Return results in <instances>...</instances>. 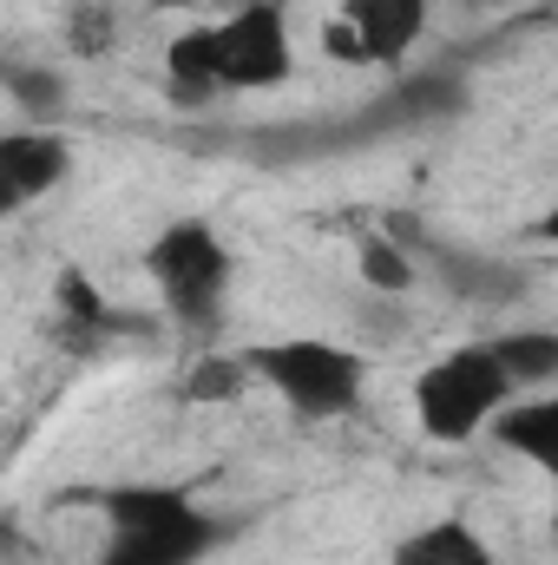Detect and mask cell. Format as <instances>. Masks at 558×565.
Here are the masks:
<instances>
[{
  "label": "cell",
  "instance_id": "1",
  "mask_svg": "<svg viewBox=\"0 0 558 565\" xmlns=\"http://www.w3.org/2000/svg\"><path fill=\"white\" fill-rule=\"evenodd\" d=\"M244 375L270 388L289 415L302 422H342L368 395V355L329 335H277V342H244Z\"/></svg>",
  "mask_w": 558,
  "mask_h": 565
},
{
  "label": "cell",
  "instance_id": "2",
  "mask_svg": "<svg viewBox=\"0 0 558 565\" xmlns=\"http://www.w3.org/2000/svg\"><path fill=\"white\" fill-rule=\"evenodd\" d=\"M144 282L158 289L164 316L191 335H211L224 322V302H230V277H237V257L224 244V231L211 217H171L151 244L139 250Z\"/></svg>",
  "mask_w": 558,
  "mask_h": 565
},
{
  "label": "cell",
  "instance_id": "3",
  "mask_svg": "<svg viewBox=\"0 0 558 565\" xmlns=\"http://www.w3.org/2000/svg\"><path fill=\"white\" fill-rule=\"evenodd\" d=\"M513 375L500 369L493 342H466V349H447L440 362H427L415 375V422L427 440H473L486 434V422L513 402Z\"/></svg>",
  "mask_w": 558,
  "mask_h": 565
},
{
  "label": "cell",
  "instance_id": "4",
  "mask_svg": "<svg viewBox=\"0 0 558 565\" xmlns=\"http://www.w3.org/2000/svg\"><path fill=\"white\" fill-rule=\"evenodd\" d=\"M106 553L99 565H197L211 553L217 526L204 507H191L171 487H126L106 500Z\"/></svg>",
  "mask_w": 558,
  "mask_h": 565
},
{
  "label": "cell",
  "instance_id": "5",
  "mask_svg": "<svg viewBox=\"0 0 558 565\" xmlns=\"http://www.w3.org/2000/svg\"><path fill=\"white\" fill-rule=\"evenodd\" d=\"M211 26V66L224 93H277L296 73V40L282 0H237L230 13L204 20Z\"/></svg>",
  "mask_w": 558,
  "mask_h": 565
},
{
  "label": "cell",
  "instance_id": "6",
  "mask_svg": "<svg viewBox=\"0 0 558 565\" xmlns=\"http://www.w3.org/2000/svg\"><path fill=\"white\" fill-rule=\"evenodd\" d=\"M427 40V0H342L322 20V53L342 66H401Z\"/></svg>",
  "mask_w": 558,
  "mask_h": 565
},
{
  "label": "cell",
  "instance_id": "7",
  "mask_svg": "<svg viewBox=\"0 0 558 565\" xmlns=\"http://www.w3.org/2000/svg\"><path fill=\"white\" fill-rule=\"evenodd\" d=\"M73 178V145L46 126H13L0 132V217L53 198Z\"/></svg>",
  "mask_w": 558,
  "mask_h": 565
},
{
  "label": "cell",
  "instance_id": "8",
  "mask_svg": "<svg viewBox=\"0 0 558 565\" xmlns=\"http://www.w3.org/2000/svg\"><path fill=\"white\" fill-rule=\"evenodd\" d=\"M486 427H493V440H500L506 454L533 460L539 473H552V467H558V395H546V388H539V395H526V402L513 395V402H506Z\"/></svg>",
  "mask_w": 558,
  "mask_h": 565
},
{
  "label": "cell",
  "instance_id": "9",
  "mask_svg": "<svg viewBox=\"0 0 558 565\" xmlns=\"http://www.w3.org/2000/svg\"><path fill=\"white\" fill-rule=\"evenodd\" d=\"M164 93H171V106H184V113L224 99L217 66H211V26H204V20H191V26L164 46Z\"/></svg>",
  "mask_w": 558,
  "mask_h": 565
},
{
  "label": "cell",
  "instance_id": "10",
  "mask_svg": "<svg viewBox=\"0 0 558 565\" xmlns=\"http://www.w3.org/2000/svg\"><path fill=\"white\" fill-rule=\"evenodd\" d=\"M395 565H493V546L466 520H427L395 546Z\"/></svg>",
  "mask_w": 558,
  "mask_h": 565
},
{
  "label": "cell",
  "instance_id": "11",
  "mask_svg": "<svg viewBox=\"0 0 558 565\" xmlns=\"http://www.w3.org/2000/svg\"><path fill=\"white\" fill-rule=\"evenodd\" d=\"M355 270H362V282L375 289V296H408L415 289V257L401 250V231L395 237H362L355 244Z\"/></svg>",
  "mask_w": 558,
  "mask_h": 565
},
{
  "label": "cell",
  "instance_id": "12",
  "mask_svg": "<svg viewBox=\"0 0 558 565\" xmlns=\"http://www.w3.org/2000/svg\"><path fill=\"white\" fill-rule=\"evenodd\" d=\"M493 355H500V369L513 375V388H546L558 375V335H506V342H493Z\"/></svg>",
  "mask_w": 558,
  "mask_h": 565
},
{
  "label": "cell",
  "instance_id": "13",
  "mask_svg": "<svg viewBox=\"0 0 558 565\" xmlns=\"http://www.w3.org/2000/svg\"><path fill=\"white\" fill-rule=\"evenodd\" d=\"M244 388H250V375H244V355L237 349H217V355L191 362V375H184V395L191 402H230Z\"/></svg>",
  "mask_w": 558,
  "mask_h": 565
},
{
  "label": "cell",
  "instance_id": "14",
  "mask_svg": "<svg viewBox=\"0 0 558 565\" xmlns=\"http://www.w3.org/2000/svg\"><path fill=\"white\" fill-rule=\"evenodd\" d=\"M112 33H119V26H112L106 7H79V13L66 20V46H73V53H106Z\"/></svg>",
  "mask_w": 558,
  "mask_h": 565
},
{
  "label": "cell",
  "instance_id": "15",
  "mask_svg": "<svg viewBox=\"0 0 558 565\" xmlns=\"http://www.w3.org/2000/svg\"><path fill=\"white\" fill-rule=\"evenodd\" d=\"M158 7H197V0H158ZM224 7H237V0H224Z\"/></svg>",
  "mask_w": 558,
  "mask_h": 565
}]
</instances>
